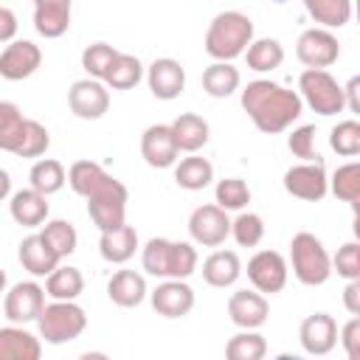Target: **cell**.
Wrapping results in <instances>:
<instances>
[{
	"mask_svg": "<svg viewBox=\"0 0 360 360\" xmlns=\"http://www.w3.org/2000/svg\"><path fill=\"white\" fill-rule=\"evenodd\" d=\"M242 110L248 112V118L253 121V127L264 135H276L290 129L301 112H304V98L301 93L270 82V79H253L248 82V87H242Z\"/></svg>",
	"mask_w": 360,
	"mask_h": 360,
	"instance_id": "cell-1",
	"label": "cell"
},
{
	"mask_svg": "<svg viewBox=\"0 0 360 360\" xmlns=\"http://www.w3.org/2000/svg\"><path fill=\"white\" fill-rule=\"evenodd\" d=\"M253 39V20L236 8H228L208 22L202 48L214 62H233L236 56H245Z\"/></svg>",
	"mask_w": 360,
	"mask_h": 360,
	"instance_id": "cell-2",
	"label": "cell"
},
{
	"mask_svg": "<svg viewBox=\"0 0 360 360\" xmlns=\"http://www.w3.org/2000/svg\"><path fill=\"white\" fill-rule=\"evenodd\" d=\"M197 262V248L191 242L152 236L141 248V267L155 278H188L194 276Z\"/></svg>",
	"mask_w": 360,
	"mask_h": 360,
	"instance_id": "cell-3",
	"label": "cell"
},
{
	"mask_svg": "<svg viewBox=\"0 0 360 360\" xmlns=\"http://www.w3.org/2000/svg\"><path fill=\"white\" fill-rule=\"evenodd\" d=\"M290 264H292V276L307 287H321L335 273L332 256L326 253L323 242L309 231H298L290 239Z\"/></svg>",
	"mask_w": 360,
	"mask_h": 360,
	"instance_id": "cell-4",
	"label": "cell"
},
{
	"mask_svg": "<svg viewBox=\"0 0 360 360\" xmlns=\"http://www.w3.org/2000/svg\"><path fill=\"white\" fill-rule=\"evenodd\" d=\"M298 93L309 110L318 115H338L346 110V90L338 84V79L323 68H307L298 76Z\"/></svg>",
	"mask_w": 360,
	"mask_h": 360,
	"instance_id": "cell-5",
	"label": "cell"
},
{
	"mask_svg": "<svg viewBox=\"0 0 360 360\" xmlns=\"http://www.w3.org/2000/svg\"><path fill=\"white\" fill-rule=\"evenodd\" d=\"M39 338L51 346H62L76 340L87 329V315L76 301H51L37 318Z\"/></svg>",
	"mask_w": 360,
	"mask_h": 360,
	"instance_id": "cell-6",
	"label": "cell"
},
{
	"mask_svg": "<svg viewBox=\"0 0 360 360\" xmlns=\"http://www.w3.org/2000/svg\"><path fill=\"white\" fill-rule=\"evenodd\" d=\"M68 183L84 200H104V197H115V194H129L127 186L121 180H115L96 160H76V163H70Z\"/></svg>",
	"mask_w": 360,
	"mask_h": 360,
	"instance_id": "cell-7",
	"label": "cell"
},
{
	"mask_svg": "<svg viewBox=\"0 0 360 360\" xmlns=\"http://www.w3.org/2000/svg\"><path fill=\"white\" fill-rule=\"evenodd\" d=\"M284 191L304 202H318L329 194V177L323 160H301L284 172Z\"/></svg>",
	"mask_w": 360,
	"mask_h": 360,
	"instance_id": "cell-8",
	"label": "cell"
},
{
	"mask_svg": "<svg viewBox=\"0 0 360 360\" xmlns=\"http://www.w3.org/2000/svg\"><path fill=\"white\" fill-rule=\"evenodd\" d=\"M231 222L233 219H228V211L219 202H205L191 211L188 236H191V242H197L202 248H219L231 236Z\"/></svg>",
	"mask_w": 360,
	"mask_h": 360,
	"instance_id": "cell-9",
	"label": "cell"
},
{
	"mask_svg": "<svg viewBox=\"0 0 360 360\" xmlns=\"http://www.w3.org/2000/svg\"><path fill=\"white\" fill-rule=\"evenodd\" d=\"M45 295L48 290L37 281H17L8 287L3 298V318L8 323H34L42 309H45Z\"/></svg>",
	"mask_w": 360,
	"mask_h": 360,
	"instance_id": "cell-10",
	"label": "cell"
},
{
	"mask_svg": "<svg viewBox=\"0 0 360 360\" xmlns=\"http://www.w3.org/2000/svg\"><path fill=\"white\" fill-rule=\"evenodd\" d=\"M68 107L82 121H96L110 110V87L101 79H79L68 90Z\"/></svg>",
	"mask_w": 360,
	"mask_h": 360,
	"instance_id": "cell-11",
	"label": "cell"
},
{
	"mask_svg": "<svg viewBox=\"0 0 360 360\" xmlns=\"http://www.w3.org/2000/svg\"><path fill=\"white\" fill-rule=\"evenodd\" d=\"M287 276H290V264L278 250H256L248 259V281L264 295L281 292L287 287Z\"/></svg>",
	"mask_w": 360,
	"mask_h": 360,
	"instance_id": "cell-12",
	"label": "cell"
},
{
	"mask_svg": "<svg viewBox=\"0 0 360 360\" xmlns=\"http://www.w3.org/2000/svg\"><path fill=\"white\" fill-rule=\"evenodd\" d=\"M295 56L304 68H329L340 56V42L332 28H307L295 42Z\"/></svg>",
	"mask_w": 360,
	"mask_h": 360,
	"instance_id": "cell-13",
	"label": "cell"
},
{
	"mask_svg": "<svg viewBox=\"0 0 360 360\" xmlns=\"http://www.w3.org/2000/svg\"><path fill=\"white\" fill-rule=\"evenodd\" d=\"M152 309L160 318H183L194 309V290L186 284V278H163L152 292H149Z\"/></svg>",
	"mask_w": 360,
	"mask_h": 360,
	"instance_id": "cell-14",
	"label": "cell"
},
{
	"mask_svg": "<svg viewBox=\"0 0 360 360\" xmlns=\"http://www.w3.org/2000/svg\"><path fill=\"white\" fill-rule=\"evenodd\" d=\"M180 146L172 132V124H152L141 135V158L152 169H169L177 163Z\"/></svg>",
	"mask_w": 360,
	"mask_h": 360,
	"instance_id": "cell-15",
	"label": "cell"
},
{
	"mask_svg": "<svg viewBox=\"0 0 360 360\" xmlns=\"http://www.w3.org/2000/svg\"><path fill=\"white\" fill-rule=\"evenodd\" d=\"M39 65H42V51L31 39H14L0 53V76L6 82H20L34 76Z\"/></svg>",
	"mask_w": 360,
	"mask_h": 360,
	"instance_id": "cell-16",
	"label": "cell"
},
{
	"mask_svg": "<svg viewBox=\"0 0 360 360\" xmlns=\"http://www.w3.org/2000/svg\"><path fill=\"white\" fill-rule=\"evenodd\" d=\"M298 340L307 354L323 357L338 346V323L329 312H312L298 326Z\"/></svg>",
	"mask_w": 360,
	"mask_h": 360,
	"instance_id": "cell-17",
	"label": "cell"
},
{
	"mask_svg": "<svg viewBox=\"0 0 360 360\" xmlns=\"http://www.w3.org/2000/svg\"><path fill=\"white\" fill-rule=\"evenodd\" d=\"M270 315V304L264 298V292L253 290H236L228 298V318L233 326L239 329H259L267 323Z\"/></svg>",
	"mask_w": 360,
	"mask_h": 360,
	"instance_id": "cell-18",
	"label": "cell"
},
{
	"mask_svg": "<svg viewBox=\"0 0 360 360\" xmlns=\"http://www.w3.org/2000/svg\"><path fill=\"white\" fill-rule=\"evenodd\" d=\"M146 84L155 98L172 101L186 90V68L172 56H160L146 68Z\"/></svg>",
	"mask_w": 360,
	"mask_h": 360,
	"instance_id": "cell-19",
	"label": "cell"
},
{
	"mask_svg": "<svg viewBox=\"0 0 360 360\" xmlns=\"http://www.w3.org/2000/svg\"><path fill=\"white\" fill-rule=\"evenodd\" d=\"M8 214H11V219H14L17 225H22V228H39V225L48 222V214H51V208H48V194L37 191L34 186L20 188V191H14V194L8 197Z\"/></svg>",
	"mask_w": 360,
	"mask_h": 360,
	"instance_id": "cell-20",
	"label": "cell"
},
{
	"mask_svg": "<svg viewBox=\"0 0 360 360\" xmlns=\"http://www.w3.org/2000/svg\"><path fill=\"white\" fill-rule=\"evenodd\" d=\"M20 264H22V270H28L34 278H48L56 267H59V262H62V256L42 239V233H31V236H25L22 242H20Z\"/></svg>",
	"mask_w": 360,
	"mask_h": 360,
	"instance_id": "cell-21",
	"label": "cell"
},
{
	"mask_svg": "<svg viewBox=\"0 0 360 360\" xmlns=\"http://www.w3.org/2000/svg\"><path fill=\"white\" fill-rule=\"evenodd\" d=\"M73 0H34V28L45 39H59L70 28Z\"/></svg>",
	"mask_w": 360,
	"mask_h": 360,
	"instance_id": "cell-22",
	"label": "cell"
},
{
	"mask_svg": "<svg viewBox=\"0 0 360 360\" xmlns=\"http://www.w3.org/2000/svg\"><path fill=\"white\" fill-rule=\"evenodd\" d=\"M149 295L146 290V278L138 273V270H115L107 281V298L115 304V307H124V309H132L138 304H143V298Z\"/></svg>",
	"mask_w": 360,
	"mask_h": 360,
	"instance_id": "cell-23",
	"label": "cell"
},
{
	"mask_svg": "<svg viewBox=\"0 0 360 360\" xmlns=\"http://www.w3.org/2000/svg\"><path fill=\"white\" fill-rule=\"evenodd\" d=\"M0 357L3 360H39L42 343L22 323H8L0 329Z\"/></svg>",
	"mask_w": 360,
	"mask_h": 360,
	"instance_id": "cell-24",
	"label": "cell"
},
{
	"mask_svg": "<svg viewBox=\"0 0 360 360\" xmlns=\"http://www.w3.org/2000/svg\"><path fill=\"white\" fill-rule=\"evenodd\" d=\"M138 250V231L132 225H121L112 231H101L98 236V253L110 264H127Z\"/></svg>",
	"mask_w": 360,
	"mask_h": 360,
	"instance_id": "cell-25",
	"label": "cell"
},
{
	"mask_svg": "<svg viewBox=\"0 0 360 360\" xmlns=\"http://www.w3.org/2000/svg\"><path fill=\"white\" fill-rule=\"evenodd\" d=\"M239 276H242V262L233 250H214L202 262V281L208 287H217V290L233 287Z\"/></svg>",
	"mask_w": 360,
	"mask_h": 360,
	"instance_id": "cell-26",
	"label": "cell"
},
{
	"mask_svg": "<svg viewBox=\"0 0 360 360\" xmlns=\"http://www.w3.org/2000/svg\"><path fill=\"white\" fill-rule=\"evenodd\" d=\"M48 146H51V132H48V127H42V124L34 121V118H25L22 127H20V132H17L3 149L11 152V155H20V158H39V155L48 152Z\"/></svg>",
	"mask_w": 360,
	"mask_h": 360,
	"instance_id": "cell-27",
	"label": "cell"
},
{
	"mask_svg": "<svg viewBox=\"0 0 360 360\" xmlns=\"http://www.w3.org/2000/svg\"><path fill=\"white\" fill-rule=\"evenodd\" d=\"M172 132H174V138H177V146H180V152H200L205 143H208V138H211V127H208V121L202 118V115H197V112H180L174 121H172Z\"/></svg>",
	"mask_w": 360,
	"mask_h": 360,
	"instance_id": "cell-28",
	"label": "cell"
},
{
	"mask_svg": "<svg viewBox=\"0 0 360 360\" xmlns=\"http://www.w3.org/2000/svg\"><path fill=\"white\" fill-rule=\"evenodd\" d=\"M239 84H242V73L231 62H211L202 70V90L211 98H228L239 90Z\"/></svg>",
	"mask_w": 360,
	"mask_h": 360,
	"instance_id": "cell-29",
	"label": "cell"
},
{
	"mask_svg": "<svg viewBox=\"0 0 360 360\" xmlns=\"http://www.w3.org/2000/svg\"><path fill=\"white\" fill-rule=\"evenodd\" d=\"M211 180H214V166H211V160L200 158L197 152H191L188 158L174 163V183L186 191H202L205 186H211Z\"/></svg>",
	"mask_w": 360,
	"mask_h": 360,
	"instance_id": "cell-30",
	"label": "cell"
},
{
	"mask_svg": "<svg viewBox=\"0 0 360 360\" xmlns=\"http://www.w3.org/2000/svg\"><path fill=\"white\" fill-rule=\"evenodd\" d=\"M304 8L321 28H343L354 14L352 0H304Z\"/></svg>",
	"mask_w": 360,
	"mask_h": 360,
	"instance_id": "cell-31",
	"label": "cell"
},
{
	"mask_svg": "<svg viewBox=\"0 0 360 360\" xmlns=\"http://www.w3.org/2000/svg\"><path fill=\"white\" fill-rule=\"evenodd\" d=\"M45 290L53 301H76L84 292V276L79 267L70 264H59L48 278H45Z\"/></svg>",
	"mask_w": 360,
	"mask_h": 360,
	"instance_id": "cell-32",
	"label": "cell"
},
{
	"mask_svg": "<svg viewBox=\"0 0 360 360\" xmlns=\"http://www.w3.org/2000/svg\"><path fill=\"white\" fill-rule=\"evenodd\" d=\"M329 191L349 202L352 211H360V160H349L343 166H338L329 177Z\"/></svg>",
	"mask_w": 360,
	"mask_h": 360,
	"instance_id": "cell-33",
	"label": "cell"
},
{
	"mask_svg": "<svg viewBox=\"0 0 360 360\" xmlns=\"http://www.w3.org/2000/svg\"><path fill=\"white\" fill-rule=\"evenodd\" d=\"M245 59H248V68L256 70V73H270L276 68H281L284 62V45L273 37H259L248 45L245 51Z\"/></svg>",
	"mask_w": 360,
	"mask_h": 360,
	"instance_id": "cell-34",
	"label": "cell"
},
{
	"mask_svg": "<svg viewBox=\"0 0 360 360\" xmlns=\"http://www.w3.org/2000/svg\"><path fill=\"white\" fill-rule=\"evenodd\" d=\"M28 183L37 191H42V194L51 197V194L62 191V186L68 183V169L59 160H53V158H39L31 166V172H28Z\"/></svg>",
	"mask_w": 360,
	"mask_h": 360,
	"instance_id": "cell-35",
	"label": "cell"
},
{
	"mask_svg": "<svg viewBox=\"0 0 360 360\" xmlns=\"http://www.w3.org/2000/svg\"><path fill=\"white\" fill-rule=\"evenodd\" d=\"M143 76H146V70H143L141 59L121 51V53L115 56V62L110 65L104 82H107V87H112V90H132Z\"/></svg>",
	"mask_w": 360,
	"mask_h": 360,
	"instance_id": "cell-36",
	"label": "cell"
},
{
	"mask_svg": "<svg viewBox=\"0 0 360 360\" xmlns=\"http://www.w3.org/2000/svg\"><path fill=\"white\" fill-rule=\"evenodd\" d=\"M267 354V340L256 329H242L225 343L228 360H262Z\"/></svg>",
	"mask_w": 360,
	"mask_h": 360,
	"instance_id": "cell-37",
	"label": "cell"
},
{
	"mask_svg": "<svg viewBox=\"0 0 360 360\" xmlns=\"http://www.w3.org/2000/svg\"><path fill=\"white\" fill-rule=\"evenodd\" d=\"M39 233L62 259H68L79 245V233H76L73 222H68V219H48Z\"/></svg>",
	"mask_w": 360,
	"mask_h": 360,
	"instance_id": "cell-38",
	"label": "cell"
},
{
	"mask_svg": "<svg viewBox=\"0 0 360 360\" xmlns=\"http://www.w3.org/2000/svg\"><path fill=\"white\" fill-rule=\"evenodd\" d=\"M329 146L340 158H357L360 155V121L357 118L338 121L329 132Z\"/></svg>",
	"mask_w": 360,
	"mask_h": 360,
	"instance_id": "cell-39",
	"label": "cell"
},
{
	"mask_svg": "<svg viewBox=\"0 0 360 360\" xmlns=\"http://www.w3.org/2000/svg\"><path fill=\"white\" fill-rule=\"evenodd\" d=\"M118 53H121V51L112 48L110 42H93V45H87V48L82 51V68H84L87 76L104 82V76H107V70H110V65L115 62Z\"/></svg>",
	"mask_w": 360,
	"mask_h": 360,
	"instance_id": "cell-40",
	"label": "cell"
},
{
	"mask_svg": "<svg viewBox=\"0 0 360 360\" xmlns=\"http://www.w3.org/2000/svg\"><path fill=\"white\" fill-rule=\"evenodd\" d=\"M231 236L239 248H256L264 239V219L256 211H242L231 222Z\"/></svg>",
	"mask_w": 360,
	"mask_h": 360,
	"instance_id": "cell-41",
	"label": "cell"
},
{
	"mask_svg": "<svg viewBox=\"0 0 360 360\" xmlns=\"http://www.w3.org/2000/svg\"><path fill=\"white\" fill-rule=\"evenodd\" d=\"M214 197L225 211H242L250 202V188L242 177H225V180L217 183Z\"/></svg>",
	"mask_w": 360,
	"mask_h": 360,
	"instance_id": "cell-42",
	"label": "cell"
},
{
	"mask_svg": "<svg viewBox=\"0 0 360 360\" xmlns=\"http://www.w3.org/2000/svg\"><path fill=\"white\" fill-rule=\"evenodd\" d=\"M332 267L340 278L352 281V278H360V242H346L338 248V253L332 256Z\"/></svg>",
	"mask_w": 360,
	"mask_h": 360,
	"instance_id": "cell-43",
	"label": "cell"
},
{
	"mask_svg": "<svg viewBox=\"0 0 360 360\" xmlns=\"http://www.w3.org/2000/svg\"><path fill=\"white\" fill-rule=\"evenodd\" d=\"M287 149L301 158V160H318V152H315V127L312 124H301L295 127L290 135H287Z\"/></svg>",
	"mask_w": 360,
	"mask_h": 360,
	"instance_id": "cell-44",
	"label": "cell"
},
{
	"mask_svg": "<svg viewBox=\"0 0 360 360\" xmlns=\"http://www.w3.org/2000/svg\"><path fill=\"white\" fill-rule=\"evenodd\" d=\"M25 115L20 112V107L14 101H0V149L20 132Z\"/></svg>",
	"mask_w": 360,
	"mask_h": 360,
	"instance_id": "cell-45",
	"label": "cell"
},
{
	"mask_svg": "<svg viewBox=\"0 0 360 360\" xmlns=\"http://www.w3.org/2000/svg\"><path fill=\"white\" fill-rule=\"evenodd\" d=\"M340 343L349 360H360V315H352L340 326Z\"/></svg>",
	"mask_w": 360,
	"mask_h": 360,
	"instance_id": "cell-46",
	"label": "cell"
},
{
	"mask_svg": "<svg viewBox=\"0 0 360 360\" xmlns=\"http://www.w3.org/2000/svg\"><path fill=\"white\" fill-rule=\"evenodd\" d=\"M14 31H17V14L8 8V6H3L0 8V42H14Z\"/></svg>",
	"mask_w": 360,
	"mask_h": 360,
	"instance_id": "cell-47",
	"label": "cell"
},
{
	"mask_svg": "<svg viewBox=\"0 0 360 360\" xmlns=\"http://www.w3.org/2000/svg\"><path fill=\"white\" fill-rule=\"evenodd\" d=\"M343 307H346L352 315H360V278H352V281L343 287Z\"/></svg>",
	"mask_w": 360,
	"mask_h": 360,
	"instance_id": "cell-48",
	"label": "cell"
},
{
	"mask_svg": "<svg viewBox=\"0 0 360 360\" xmlns=\"http://www.w3.org/2000/svg\"><path fill=\"white\" fill-rule=\"evenodd\" d=\"M343 90H346V107H349L354 115H360V73L352 76V79L343 84Z\"/></svg>",
	"mask_w": 360,
	"mask_h": 360,
	"instance_id": "cell-49",
	"label": "cell"
},
{
	"mask_svg": "<svg viewBox=\"0 0 360 360\" xmlns=\"http://www.w3.org/2000/svg\"><path fill=\"white\" fill-rule=\"evenodd\" d=\"M0 180H3V183H0V186H3V197L8 200V197L14 194V191H11V180H8V172H0Z\"/></svg>",
	"mask_w": 360,
	"mask_h": 360,
	"instance_id": "cell-50",
	"label": "cell"
},
{
	"mask_svg": "<svg viewBox=\"0 0 360 360\" xmlns=\"http://www.w3.org/2000/svg\"><path fill=\"white\" fill-rule=\"evenodd\" d=\"M354 214V219H352V233H354V239L360 242V211H352Z\"/></svg>",
	"mask_w": 360,
	"mask_h": 360,
	"instance_id": "cell-51",
	"label": "cell"
},
{
	"mask_svg": "<svg viewBox=\"0 0 360 360\" xmlns=\"http://www.w3.org/2000/svg\"><path fill=\"white\" fill-rule=\"evenodd\" d=\"M354 3V17H357V22H360V0H352Z\"/></svg>",
	"mask_w": 360,
	"mask_h": 360,
	"instance_id": "cell-52",
	"label": "cell"
},
{
	"mask_svg": "<svg viewBox=\"0 0 360 360\" xmlns=\"http://www.w3.org/2000/svg\"><path fill=\"white\" fill-rule=\"evenodd\" d=\"M273 3H287V0H273Z\"/></svg>",
	"mask_w": 360,
	"mask_h": 360,
	"instance_id": "cell-53",
	"label": "cell"
}]
</instances>
